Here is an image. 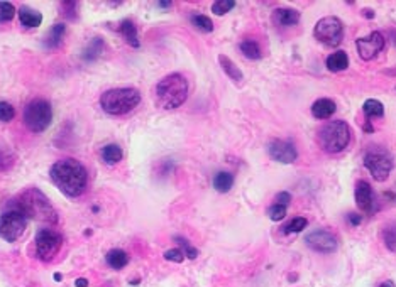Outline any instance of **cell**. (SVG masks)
<instances>
[{
  "mask_svg": "<svg viewBox=\"0 0 396 287\" xmlns=\"http://www.w3.org/2000/svg\"><path fill=\"white\" fill-rule=\"evenodd\" d=\"M234 7H236L234 0H217V2L212 3V12H214L215 16H225Z\"/></svg>",
  "mask_w": 396,
  "mask_h": 287,
  "instance_id": "31",
  "label": "cell"
},
{
  "mask_svg": "<svg viewBox=\"0 0 396 287\" xmlns=\"http://www.w3.org/2000/svg\"><path fill=\"white\" fill-rule=\"evenodd\" d=\"M141 103V93L135 88H113L100 97V106L109 115H126Z\"/></svg>",
  "mask_w": 396,
  "mask_h": 287,
  "instance_id": "4",
  "label": "cell"
},
{
  "mask_svg": "<svg viewBox=\"0 0 396 287\" xmlns=\"http://www.w3.org/2000/svg\"><path fill=\"white\" fill-rule=\"evenodd\" d=\"M54 281H61V274H54Z\"/></svg>",
  "mask_w": 396,
  "mask_h": 287,
  "instance_id": "45",
  "label": "cell"
},
{
  "mask_svg": "<svg viewBox=\"0 0 396 287\" xmlns=\"http://www.w3.org/2000/svg\"><path fill=\"white\" fill-rule=\"evenodd\" d=\"M16 115V110L10 103L7 102H0V120L2 122H10Z\"/></svg>",
  "mask_w": 396,
  "mask_h": 287,
  "instance_id": "35",
  "label": "cell"
},
{
  "mask_svg": "<svg viewBox=\"0 0 396 287\" xmlns=\"http://www.w3.org/2000/svg\"><path fill=\"white\" fill-rule=\"evenodd\" d=\"M105 260H107V264L113 268V270H120V268H124L127 264H129V255H127L124 250L113 248L107 253Z\"/></svg>",
  "mask_w": 396,
  "mask_h": 287,
  "instance_id": "22",
  "label": "cell"
},
{
  "mask_svg": "<svg viewBox=\"0 0 396 287\" xmlns=\"http://www.w3.org/2000/svg\"><path fill=\"white\" fill-rule=\"evenodd\" d=\"M104 49H105V44H104V41H102L100 38L91 39V41L88 42V46L85 47V51H83V60H85V61L97 60V58L104 53Z\"/></svg>",
  "mask_w": 396,
  "mask_h": 287,
  "instance_id": "25",
  "label": "cell"
},
{
  "mask_svg": "<svg viewBox=\"0 0 396 287\" xmlns=\"http://www.w3.org/2000/svg\"><path fill=\"white\" fill-rule=\"evenodd\" d=\"M383 242H384V245H386V248L390 250V252L396 253V223H393V225H388L383 230Z\"/></svg>",
  "mask_w": 396,
  "mask_h": 287,
  "instance_id": "28",
  "label": "cell"
},
{
  "mask_svg": "<svg viewBox=\"0 0 396 287\" xmlns=\"http://www.w3.org/2000/svg\"><path fill=\"white\" fill-rule=\"evenodd\" d=\"M219 62H220V66H222L223 73H225V75L229 76V78L232 80L234 83H237V84L242 83V80H244V75H242V71L239 69V66H237L232 60H230V58H227L225 54H220V56H219Z\"/></svg>",
  "mask_w": 396,
  "mask_h": 287,
  "instance_id": "16",
  "label": "cell"
},
{
  "mask_svg": "<svg viewBox=\"0 0 396 287\" xmlns=\"http://www.w3.org/2000/svg\"><path fill=\"white\" fill-rule=\"evenodd\" d=\"M364 130H366V132H369V134H373V130H374V128H373V125L369 123V120H368V123L364 125Z\"/></svg>",
  "mask_w": 396,
  "mask_h": 287,
  "instance_id": "43",
  "label": "cell"
},
{
  "mask_svg": "<svg viewBox=\"0 0 396 287\" xmlns=\"http://www.w3.org/2000/svg\"><path fill=\"white\" fill-rule=\"evenodd\" d=\"M10 209L19 211L25 218L36 220V222L49 223V225H54L58 222L56 209L44 196V193L36 187H29V189L22 191L19 196L14 198L10 203Z\"/></svg>",
  "mask_w": 396,
  "mask_h": 287,
  "instance_id": "2",
  "label": "cell"
},
{
  "mask_svg": "<svg viewBox=\"0 0 396 287\" xmlns=\"http://www.w3.org/2000/svg\"><path fill=\"white\" fill-rule=\"evenodd\" d=\"M355 203L362 213H368V215H371L377 209L376 198H374L373 187L369 186V183L357 181V184H355Z\"/></svg>",
  "mask_w": 396,
  "mask_h": 287,
  "instance_id": "14",
  "label": "cell"
},
{
  "mask_svg": "<svg viewBox=\"0 0 396 287\" xmlns=\"http://www.w3.org/2000/svg\"><path fill=\"white\" fill-rule=\"evenodd\" d=\"M362 112L368 119H373V117H383L384 115V106L379 100H374V98H369V100L364 102L362 105Z\"/></svg>",
  "mask_w": 396,
  "mask_h": 287,
  "instance_id": "27",
  "label": "cell"
},
{
  "mask_svg": "<svg viewBox=\"0 0 396 287\" xmlns=\"http://www.w3.org/2000/svg\"><path fill=\"white\" fill-rule=\"evenodd\" d=\"M120 34L124 36L126 42L132 47H139L141 42H139V36H137V27L131 19H126L120 22Z\"/></svg>",
  "mask_w": 396,
  "mask_h": 287,
  "instance_id": "19",
  "label": "cell"
},
{
  "mask_svg": "<svg viewBox=\"0 0 396 287\" xmlns=\"http://www.w3.org/2000/svg\"><path fill=\"white\" fill-rule=\"evenodd\" d=\"M384 44H386L384 36L381 34V32L374 31L369 36H366V38L357 39V41H355V47H357V53L359 56H361V60L369 61V60H374V58L384 49Z\"/></svg>",
  "mask_w": 396,
  "mask_h": 287,
  "instance_id": "12",
  "label": "cell"
},
{
  "mask_svg": "<svg viewBox=\"0 0 396 287\" xmlns=\"http://www.w3.org/2000/svg\"><path fill=\"white\" fill-rule=\"evenodd\" d=\"M27 218L22 213L9 209L3 215H0V238L5 242H16L25 231Z\"/></svg>",
  "mask_w": 396,
  "mask_h": 287,
  "instance_id": "10",
  "label": "cell"
},
{
  "mask_svg": "<svg viewBox=\"0 0 396 287\" xmlns=\"http://www.w3.org/2000/svg\"><path fill=\"white\" fill-rule=\"evenodd\" d=\"M75 286L76 287H87L88 286V281H87V279H76Z\"/></svg>",
  "mask_w": 396,
  "mask_h": 287,
  "instance_id": "40",
  "label": "cell"
},
{
  "mask_svg": "<svg viewBox=\"0 0 396 287\" xmlns=\"http://www.w3.org/2000/svg\"><path fill=\"white\" fill-rule=\"evenodd\" d=\"M239 49H241V53L247 58V60H252V61L261 60V56H263L259 44L256 41H252V39H245V41H242L239 44Z\"/></svg>",
  "mask_w": 396,
  "mask_h": 287,
  "instance_id": "24",
  "label": "cell"
},
{
  "mask_svg": "<svg viewBox=\"0 0 396 287\" xmlns=\"http://www.w3.org/2000/svg\"><path fill=\"white\" fill-rule=\"evenodd\" d=\"M351 142V128L344 120H330L318 130V145L329 154L342 152Z\"/></svg>",
  "mask_w": 396,
  "mask_h": 287,
  "instance_id": "5",
  "label": "cell"
},
{
  "mask_svg": "<svg viewBox=\"0 0 396 287\" xmlns=\"http://www.w3.org/2000/svg\"><path fill=\"white\" fill-rule=\"evenodd\" d=\"M19 19H21V24L24 25V27L32 29V27H38V25H41L43 16H41V12H38V10L22 7V9L19 10Z\"/></svg>",
  "mask_w": 396,
  "mask_h": 287,
  "instance_id": "20",
  "label": "cell"
},
{
  "mask_svg": "<svg viewBox=\"0 0 396 287\" xmlns=\"http://www.w3.org/2000/svg\"><path fill=\"white\" fill-rule=\"evenodd\" d=\"M61 7H63L65 10V16L68 17V19H76V9H78V3L76 2H63L61 3Z\"/></svg>",
  "mask_w": 396,
  "mask_h": 287,
  "instance_id": "37",
  "label": "cell"
},
{
  "mask_svg": "<svg viewBox=\"0 0 396 287\" xmlns=\"http://www.w3.org/2000/svg\"><path fill=\"white\" fill-rule=\"evenodd\" d=\"M364 165L366 169L371 172L374 181L383 183L386 181L390 172L393 171L395 161H393V156H391L384 147L374 145L364 154Z\"/></svg>",
  "mask_w": 396,
  "mask_h": 287,
  "instance_id": "6",
  "label": "cell"
},
{
  "mask_svg": "<svg viewBox=\"0 0 396 287\" xmlns=\"http://www.w3.org/2000/svg\"><path fill=\"white\" fill-rule=\"evenodd\" d=\"M175 240H176V244L181 246V252L185 253V257H188V259H192V260H195V259H197V257H198V250L195 248V246L190 245V242L186 240V238H183V237H175Z\"/></svg>",
  "mask_w": 396,
  "mask_h": 287,
  "instance_id": "32",
  "label": "cell"
},
{
  "mask_svg": "<svg viewBox=\"0 0 396 287\" xmlns=\"http://www.w3.org/2000/svg\"><path fill=\"white\" fill-rule=\"evenodd\" d=\"M274 19L281 25H296L300 22V12L296 9H278Z\"/></svg>",
  "mask_w": 396,
  "mask_h": 287,
  "instance_id": "23",
  "label": "cell"
},
{
  "mask_svg": "<svg viewBox=\"0 0 396 287\" xmlns=\"http://www.w3.org/2000/svg\"><path fill=\"white\" fill-rule=\"evenodd\" d=\"M164 259L175 264H181L185 260V253L181 252V248H170L164 252Z\"/></svg>",
  "mask_w": 396,
  "mask_h": 287,
  "instance_id": "36",
  "label": "cell"
},
{
  "mask_svg": "<svg viewBox=\"0 0 396 287\" xmlns=\"http://www.w3.org/2000/svg\"><path fill=\"white\" fill-rule=\"evenodd\" d=\"M188 98V82L179 73L164 76L156 86L157 105L164 110H175L181 106Z\"/></svg>",
  "mask_w": 396,
  "mask_h": 287,
  "instance_id": "3",
  "label": "cell"
},
{
  "mask_svg": "<svg viewBox=\"0 0 396 287\" xmlns=\"http://www.w3.org/2000/svg\"><path fill=\"white\" fill-rule=\"evenodd\" d=\"M100 157L105 164L113 165L122 161V149H120L117 144H109V145L102 147L100 150Z\"/></svg>",
  "mask_w": 396,
  "mask_h": 287,
  "instance_id": "21",
  "label": "cell"
},
{
  "mask_svg": "<svg viewBox=\"0 0 396 287\" xmlns=\"http://www.w3.org/2000/svg\"><path fill=\"white\" fill-rule=\"evenodd\" d=\"M347 222H349L351 226H359L362 223V216L355 215V213H349V215H347Z\"/></svg>",
  "mask_w": 396,
  "mask_h": 287,
  "instance_id": "39",
  "label": "cell"
},
{
  "mask_svg": "<svg viewBox=\"0 0 396 287\" xmlns=\"http://www.w3.org/2000/svg\"><path fill=\"white\" fill-rule=\"evenodd\" d=\"M308 225V220L303 218V216H296L293 218L288 225L283 226V233H300L302 230H305Z\"/></svg>",
  "mask_w": 396,
  "mask_h": 287,
  "instance_id": "30",
  "label": "cell"
},
{
  "mask_svg": "<svg viewBox=\"0 0 396 287\" xmlns=\"http://www.w3.org/2000/svg\"><path fill=\"white\" fill-rule=\"evenodd\" d=\"M157 5L163 7V9H168V7H171V2H159Z\"/></svg>",
  "mask_w": 396,
  "mask_h": 287,
  "instance_id": "44",
  "label": "cell"
},
{
  "mask_svg": "<svg viewBox=\"0 0 396 287\" xmlns=\"http://www.w3.org/2000/svg\"><path fill=\"white\" fill-rule=\"evenodd\" d=\"M267 150H269V156L281 164H291L298 157L295 145L288 141H280V139L271 141L269 145H267Z\"/></svg>",
  "mask_w": 396,
  "mask_h": 287,
  "instance_id": "13",
  "label": "cell"
},
{
  "mask_svg": "<svg viewBox=\"0 0 396 287\" xmlns=\"http://www.w3.org/2000/svg\"><path fill=\"white\" fill-rule=\"evenodd\" d=\"M192 24L201 32H212V31H214V22H212V19H210V17H207V16H201V14H195V16L192 17Z\"/></svg>",
  "mask_w": 396,
  "mask_h": 287,
  "instance_id": "29",
  "label": "cell"
},
{
  "mask_svg": "<svg viewBox=\"0 0 396 287\" xmlns=\"http://www.w3.org/2000/svg\"><path fill=\"white\" fill-rule=\"evenodd\" d=\"M395 44H396V34H395Z\"/></svg>",
  "mask_w": 396,
  "mask_h": 287,
  "instance_id": "46",
  "label": "cell"
},
{
  "mask_svg": "<svg viewBox=\"0 0 396 287\" xmlns=\"http://www.w3.org/2000/svg\"><path fill=\"white\" fill-rule=\"evenodd\" d=\"M305 244L310 250L318 253H332L337 250L339 242L327 230H313L305 235Z\"/></svg>",
  "mask_w": 396,
  "mask_h": 287,
  "instance_id": "11",
  "label": "cell"
},
{
  "mask_svg": "<svg viewBox=\"0 0 396 287\" xmlns=\"http://www.w3.org/2000/svg\"><path fill=\"white\" fill-rule=\"evenodd\" d=\"M325 64H327V69L332 73H339L347 69L349 66V56H347L344 51H337V53H332L330 56L325 60Z\"/></svg>",
  "mask_w": 396,
  "mask_h": 287,
  "instance_id": "18",
  "label": "cell"
},
{
  "mask_svg": "<svg viewBox=\"0 0 396 287\" xmlns=\"http://www.w3.org/2000/svg\"><path fill=\"white\" fill-rule=\"evenodd\" d=\"M66 34V25L65 24H56L49 29L46 39H44V44H46L47 49H56V47L61 46Z\"/></svg>",
  "mask_w": 396,
  "mask_h": 287,
  "instance_id": "17",
  "label": "cell"
},
{
  "mask_svg": "<svg viewBox=\"0 0 396 287\" xmlns=\"http://www.w3.org/2000/svg\"><path fill=\"white\" fill-rule=\"evenodd\" d=\"M267 216H269V220H273V222H280V220H283L286 216V206L274 203L273 206L267 208Z\"/></svg>",
  "mask_w": 396,
  "mask_h": 287,
  "instance_id": "34",
  "label": "cell"
},
{
  "mask_svg": "<svg viewBox=\"0 0 396 287\" xmlns=\"http://www.w3.org/2000/svg\"><path fill=\"white\" fill-rule=\"evenodd\" d=\"M313 36L318 42L329 47H337L344 39V24L339 17L327 16L322 17L320 20L315 24Z\"/></svg>",
  "mask_w": 396,
  "mask_h": 287,
  "instance_id": "8",
  "label": "cell"
},
{
  "mask_svg": "<svg viewBox=\"0 0 396 287\" xmlns=\"http://www.w3.org/2000/svg\"><path fill=\"white\" fill-rule=\"evenodd\" d=\"M51 120H53V108H51L49 102L43 100V98H36L25 106L24 110V122L27 125L29 130L41 134L49 127Z\"/></svg>",
  "mask_w": 396,
  "mask_h": 287,
  "instance_id": "7",
  "label": "cell"
},
{
  "mask_svg": "<svg viewBox=\"0 0 396 287\" xmlns=\"http://www.w3.org/2000/svg\"><path fill=\"white\" fill-rule=\"evenodd\" d=\"M234 186V176L227 171L217 172L214 178V187L219 193H229L230 187Z\"/></svg>",
  "mask_w": 396,
  "mask_h": 287,
  "instance_id": "26",
  "label": "cell"
},
{
  "mask_svg": "<svg viewBox=\"0 0 396 287\" xmlns=\"http://www.w3.org/2000/svg\"><path fill=\"white\" fill-rule=\"evenodd\" d=\"M274 201H276V205H283V206H288L289 201H291V194L286 193V191H281V193L276 194V198H274Z\"/></svg>",
  "mask_w": 396,
  "mask_h": 287,
  "instance_id": "38",
  "label": "cell"
},
{
  "mask_svg": "<svg viewBox=\"0 0 396 287\" xmlns=\"http://www.w3.org/2000/svg\"><path fill=\"white\" fill-rule=\"evenodd\" d=\"M49 176L58 189L71 198L83 194L88 184V172L85 165L71 157L54 163L49 169Z\"/></svg>",
  "mask_w": 396,
  "mask_h": 287,
  "instance_id": "1",
  "label": "cell"
},
{
  "mask_svg": "<svg viewBox=\"0 0 396 287\" xmlns=\"http://www.w3.org/2000/svg\"><path fill=\"white\" fill-rule=\"evenodd\" d=\"M379 287H396V286L393 284V281H384Z\"/></svg>",
  "mask_w": 396,
  "mask_h": 287,
  "instance_id": "42",
  "label": "cell"
},
{
  "mask_svg": "<svg viewBox=\"0 0 396 287\" xmlns=\"http://www.w3.org/2000/svg\"><path fill=\"white\" fill-rule=\"evenodd\" d=\"M61 244H63V237L61 233H58L54 228H43L36 235L34 242V252L36 257L43 262H49L56 257V253L60 252Z\"/></svg>",
  "mask_w": 396,
  "mask_h": 287,
  "instance_id": "9",
  "label": "cell"
},
{
  "mask_svg": "<svg viewBox=\"0 0 396 287\" xmlns=\"http://www.w3.org/2000/svg\"><path fill=\"white\" fill-rule=\"evenodd\" d=\"M335 110H337L335 102L330 100V98H320V100H317L311 105V115L318 120H325L330 119L335 113Z\"/></svg>",
  "mask_w": 396,
  "mask_h": 287,
  "instance_id": "15",
  "label": "cell"
},
{
  "mask_svg": "<svg viewBox=\"0 0 396 287\" xmlns=\"http://www.w3.org/2000/svg\"><path fill=\"white\" fill-rule=\"evenodd\" d=\"M362 12H364V17H368V19H373V17H374V12H373V10H368V9H366V10H362Z\"/></svg>",
  "mask_w": 396,
  "mask_h": 287,
  "instance_id": "41",
  "label": "cell"
},
{
  "mask_svg": "<svg viewBox=\"0 0 396 287\" xmlns=\"http://www.w3.org/2000/svg\"><path fill=\"white\" fill-rule=\"evenodd\" d=\"M16 16V7L10 2H0V22H10Z\"/></svg>",
  "mask_w": 396,
  "mask_h": 287,
  "instance_id": "33",
  "label": "cell"
}]
</instances>
